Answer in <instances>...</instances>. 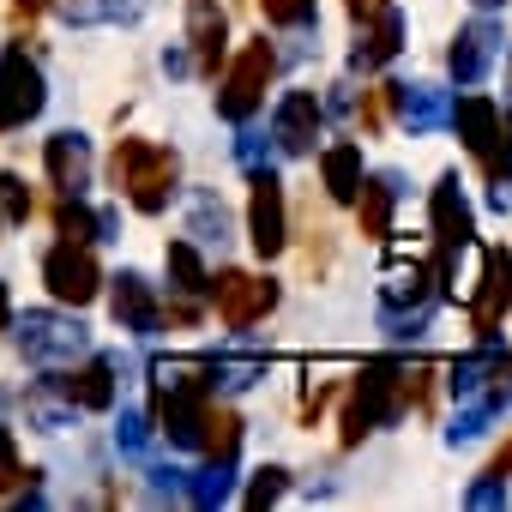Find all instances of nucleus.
I'll return each instance as SVG.
<instances>
[{"instance_id":"obj_1","label":"nucleus","mask_w":512,"mask_h":512,"mask_svg":"<svg viewBox=\"0 0 512 512\" xmlns=\"http://www.w3.org/2000/svg\"><path fill=\"white\" fill-rule=\"evenodd\" d=\"M109 175H115V187L127 193V205H133V211H151V217L169 211V199H175V187H181L175 151H169V145H151V139H121Z\"/></svg>"},{"instance_id":"obj_2","label":"nucleus","mask_w":512,"mask_h":512,"mask_svg":"<svg viewBox=\"0 0 512 512\" xmlns=\"http://www.w3.org/2000/svg\"><path fill=\"white\" fill-rule=\"evenodd\" d=\"M404 404H410V398H404V368H398V362H368V368L356 374L350 404H344V446H362V434L398 422Z\"/></svg>"},{"instance_id":"obj_3","label":"nucleus","mask_w":512,"mask_h":512,"mask_svg":"<svg viewBox=\"0 0 512 512\" xmlns=\"http://www.w3.org/2000/svg\"><path fill=\"white\" fill-rule=\"evenodd\" d=\"M272 73H278V49H272L266 37H260V43H247V49L235 55V67H229V79L217 85V115H223V121H247L253 109L266 103Z\"/></svg>"},{"instance_id":"obj_4","label":"nucleus","mask_w":512,"mask_h":512,"mask_svg":"<svg viewBox=\"0 0 512 512\" xmlns=\"http://www.w3.org/2000/svg\"><path fill=\"white\" fill-rule=\"evenodd\" d=\"M205 296L217 302V320L229 332H247L253 320H266L278 308V284L253 278V272H217V278H205Z\"/></svg>"},{"instance_id":"obj_5","label":"nucleus","mask_w":512,"mask_h":512,"mask_svg":"<svg viewBox=\"0 0 512 512\" xmlns=\"http://www.w3.org/2000/svg\"><path fill=\"white\" fill-rule=\"evenodd\" d=\"M43 103H49L43 67H37L25 49H7V55H0V133H13V127L37 121Z\"/></svg>"},{"instance_id":"obj_6","label":"nucleus","mask_w":512,"mask_h":512,"mask_svg":"<svg viewBox=\"0 0 512 512\" xmlns=\"http://www.w3.org/2000/svg\"><path fill=\"white\" fill-rule=\"evenodd\" d=\"M253 193H247V241L260 260H278L284 241H290V217H284V181L272 169H247Z\"/></svg>"},{"instance_id":"obj_7","label":"nucleus","mask_w":512,"mask_h":512,"mask_svg":"<svg viewBox=\"0 0 512 512\" xmlns=\"http://www.w3.org/2000/svg\"><path fill=\"white\" fill-rule=\"evenodd\" d=\"M43 284H49L55 302L85 308V302H97L103 272H97V260H91V247H85V241H61V247H49V260H43Z\"/></svg>"},{"instance_id":"obj_8","label":"nucleus","mask_w":512,"mask_h":512,"mask_svg":"<svg viewBox=\"0 0 512 512\" xmlns=\"http://www.w3.org/2000/svg\"><path fill=\"white\" fill-rule=\"evenodd\" d=\"M85 326L79 320H67V314H25L19 320V350L31 356V362H73V356H85Z\"/></svg>"},{"instance_id":"obj_9","label":"nucleus","mask_w":512,"mask_h":512,"mask_svg":"<svg viewBox=\"0 0 512 512\" xmlns=\"http://www.w3.org/2000/svg\"><path fill=\"white\" fill-rule=\"evenodd\" d=\"M506 308H512V253L488 247L482 253V278H476V302H470V326L482 338H494V326L506 320Z\"/></svg>"},{"instance_id":"obj_10","label":"nucleus","mask_w":512,"mask_h":512,"mask_svg":"<svg viewBox=\"0 0 512 512\" xmlns=\"http://www.w3.org/2000/svg\"><path fill=\"white\" fill-rule=\"evenodd\" d=\"M380 97H386V109L398 115L404 133H434L452 115V97L434 91V85H380Z\"/></svg>"},{"instance_id":"obj_11","label":"nucleus","mask_w":512,"mask_h":512,"mask_svg":"<svg viewBox=\"0 0 512 512\" xmlns=\"http://www.w3.org/2000/svg\"><path fill=\"white\" fill-rule=\"evenodd\" d=\"M428 217H434V235H440V247H446V253H464V247H470V235H476V211H470V199H464L458 175H440V181H434Z\"/></svg>"},{"instance_id":"obj_12","label":"nucleus","mask_w":512,"mask_h":512,"mask_svg":"<svg viewBox=\"0 0 512 512\" xmlns=\"http://www.w3.org/2000/svg\"><path fill=\"white\" fill-rule=\"evenodd\" d=\"M314 139H320V103H314V91H290L272 115V145L284 157H302V151H314Z\"/></svg>"},{"instance_id":"obj_13","label":"nucleus","mask_w":512,"mask_h":512,"mask_svg":"<svg viewBox=\"0 0 512 512\" xmlns=\"http://www.w3.org/2000/svg\"><path fill=\"white\" fill-rule=\"evenodd\" d=\"M494 55H500V31L488 25V19H470L464 31H458V43H452V79L458 85H482L488 79V67H494Z\"/></svg>"},{"instance_id":"obj_14","label":"nucleus","mask_w":512,"mask_h":512,"mask_svg":"<svg viewBox=\"0 0 512 512\" xmlns=\"http://www.w3.org/2000/svg\"><path fill=\"white\" fill-rule=\"evenodd\" d=\"M404 49V19L386 7V13H374V19H362V37H356V49H350V61H356V73H374V67H386L392 55Z\"/></svg>"},{"instance_id":"obj_15","label":"nucleus","mask_w":512,"mask_h":512,"mask_svg":"<svg viewBox=\"0 0 512 512\" xmlns=\"http://www.w3.org/2000/svg\"><path fill=\"white\" fill-rule=\"evenodd\" d=\"M43 157H49V181L61 193H85L91 187V145H85V133H55Z\"/></svg>"},{"instance_id":"obj_16","label":"nucleus","mask_w":512,"mask_h":512,"mask_svg":"<svg viewBox=\"0 0 512 512\" xmlns=\"http://www.w3.org/2000/svg\"><path fill=\"white\" fill-rule=\"evenodd\" d=\"M55 386L73 398V410H109L115 404V356H91L79 374H61Z\"/></svg>"},{"instance_id":"obj_17","label":"nucleus","mask_w":512,"mask_h":512,"mask_svg":"<svg viewBox=\"0 0 512 512\" xmlns=\"http://www.w3.org/2000/svg\"><path fill=\"white\" fill-rule=\"evenodd\" d=\"M115 320L127 332H157L163 326V308H157V296H151V284L139 272H121L115 278Z\"/></svg>"},{"instance_id":"obj_18","label":"nucleus","mask_w":512,"mask_h":512,"mask_svg":"<svg viewBox=\"0 0 512 512\" xmlns=\"http://www.w3.org/2000/svg\"><path fill=\"white\" fill-rule=\"evenodd\" d=\"M446 121L458 127V139L470 145V157H482V151H488V139H494V127H500V109H494L488 97H458Z\"/></svg>"},{"instance_id":"obj_19","label":"nucleus","mask_w":512,"mask_h":512,"mask_svg":"<svg viewBox=\"0 0 512 512\" xmlns=\"http://www.w3.org/2000/svg\"><path fill=\"white\" fill-rule=\"evenodd\" d=\"M398 175H374V181H362V193H356V211H362V235L368 241H380L386 229H392V205H398Z\"/></svg>"},{"instance_id":"obj_20","label":"nucleus","mask_w":512,"mask_h":512,"mask_svg":"<svg viewBox=\"0 0 512 512\" xmlns=\"http://www.w3.org/2000/svg\"><path fill=\"white\" fill-rule=\"evenodd\" d=\"M320 175H326V193L338 205H356V193H362V151L356 145H332L320 157Z\"/></svg>"},{"instance_id":"obj_21","label":"nucleus","mask_w":512,"mask_h":512,"mask_svg":"<svg viewBox=\"0 0 512 512\" xmlns=\"http://www.w3.org/2000/svg\"><path fill=\"white\" fill-rule=\"evenodd\" d=\"M235 494V458H211L205 470H187V500L193 506H223Z\"/></svg>"},{"instance_id":"obj_22","label":"nucleus","mask_w":512,"mask_h":512,"mask_svg":"<svg viewBox=\"0 0 512 512\" xmlns=\"http://www.w3.org/2000/svg\"><path fill=\"white\" fill-rule=\"evenodd\" d=\"M205 380L211 386H229V392H247L253 380H266V356H211L205 362Z\"/></svg>"},{"instance_id":"obj_23","label":"nucleus","mask_w":512,"mask_h":512,"mask_svg":"<svg viewBox=\"0 0 512 512\" xmlns=\"http://www.w3.org/2000/svg\"><path fill=\"white\" fill-rule=\"evenodd\" d=\"M55 229H61L67 241H97V235H103V217H97L79 193H61V205H55Z\"/></svg>"},{"instance_id":"obj_24","label":"nucleus","mask_w":512,"mask_h":512,"mask_svg":"<svg viewBox=\"0 0 512 512\" xmlns=\"http://www.w3.org/2000/svg\"><path fill=\"white\" fill-rule=\"evenodd\" d=\"M199 446H205L211 458H235V446H241V422H235V410H211V404H205Z\"/></svg>"},{"instance_id":"obj_25","label":"nucleus","mask_w":512,"mask_h":512,"mask_svg":"<svg viewBox=\"0 0 512 512\" xmlns=\"http://www.w3.org/2000/svg\"><path fill=\"white\" fill-rule=\"evenodd\" d=\"M169 278H175V290L193 302V296H205V266H199V253H193V241H169Z\"/></svg>"},{"instance_id":"obj_26","label":"nucleus","mask_w":512,"mask_h":512,"mask_svg":"<svg viewBox=\"0 0 512 512\" xmlns=\"http://www.w3.org/2000/svg\"><path fill=\"white\" fill-rule=\"evenodd\" d=\"M223 37H229L223 13H199V19H193V55H199V73H217V61H223Z\"/></svg>"},{"instance_id":"obj_27","label":"nucleus","mask_w":512,"mask_h":512,"mask_svg":"<svg viewBox=\"0 0 512 512\" xmlns=\"http://www.w3.org/2000/svg\"><path fill=\"white\" fill-rule=\"evenodd\" d=\"M476 163H482L488 181H512V115L506 109H500V127H494V139H488V151Z\"/></svg>"},{"instance_id":"obj_28","label":"nucleus","mask_w":512,"mask_h":512,"mask_svg":"<svg viewBox=\"0 0 512 512\" xmlns=\"http://www.w3.org/2000/svg\"><path fill=\"white\" fill-rule=\"evenodd\" d=\"M67 25H109L127 13V0H55Z\"/></svg>"},{"instance_id":"obj_29","label":"nucleus","mask_w":512,"mask_h":512,"mask_svg":"<svg viewBox=\"0 0 512 512\" xmlns=\"http://www.w3.org/2000/svg\"><path fill=\"white\" fill-rule=\"evenodd\" d=\"M488 368H494V350H476V356H464V362H452V392L458 398H476L482 392V380H488Z\"/></svg>"},{"instance_id":"obj_30","label":"nucleus","mask_w":512,"mask_h":512,"mask_svg":"<svg viewBox=\"0 0 512 512\" xmlns=\"http://www.w3.org/2000/svg\"><path fill=\"white\" fill-rule=\"evenodd\" d=\"M260 13L284 31H302V25H314V0H260Z\"/></svg>"},{"instance_id":"obj_31","label":"nucleus","mask_w":512,"mask_h":512,"mask_svg":"<svg viewBox=\"0 0 512 512\" xmlns=\"http://www.w3.org/2000/svg\"><path fill=\"white\" fill-rule=\"evenodd\" d=\"M31 217V187L19 175H0V223H25Z\"/></svg>"},{"instance_id":"obj_32","label":"nucleus","mask_w":512,"mask_h":512,"mask_svg":"<svg viewBox=\"0 0 512 512\" xmlns=\"http://www.w3.org/2000/svg\"><path fill=\"white\" fill-rule=\"evenodd\" d=\"M193 235H199V241H223V205H217L211 193L193 199Z\"/></svg>"},{"instance_id":"obj_33","label":"nucleus","mask_w":512,"mask_h":512,"mask_svg":"<svg viewBox=\"0 0 512 512\" xmlns=\"http://www.w3.org/2000/svg\"><path fill=\"white\" fill-rule=\"evenodd\" d=\"M55 392H61V386H55ZM31 416H37L43 428H61V422L73 416V398H67V392H61V398H49V392H31Z\"/></svg>"},{"instance_id":"obj_34","label":"nucleus","mask_w":512,"mask_h":512,"mask_svg":"<svg viewBox=\"0 0 512 512\" xmlns=\"http://www.w3.org/2000/svg\"><path fill=\"white\" fill-rule=\"evenodd\" d=\"M284 488H290V476L272 464V470H260V476H253V488H247V506H272V500H284Z\"/></svg>"},{"instance_id":"obj_35","label":"nucleus","mask_w":512,"mask_h":512,"mask_svg":"<svg viewBox=\"0 0 512 512\" xmlns=\"http://www.w3.org/2000/svg\"><path fill=\"white\" fill-rule=\"evenodd\" d=\"M115 446H121L127 458H139V452H145V416H139V410H121V428H115Z\"/></svg>"},{"instance_id":"obj_36","label":"nucleus","mask_w":512,"mask_h":512,"mask_svg":"<svg viewBox=\"0 0 512 512\" xmlns=\"http://www.w3.org/2000/svg\"><path fill=\"white\" fill-rule=\"evenodd\" d=\"M25 482V464H19V452H13V434L0 428V494H13Z\"/></svg>"},{"instance_id":"obj_37","label":"nucleus","mask_w":512,"mask_h":512,"mask_svg":"<svg viewBox=\"0 0 512 512\" xmlns=\"http://www.w3.org/2000/svg\"><path fill=\"white\" fill-rule=\"evenodd\" d=\"M464 500H470V506H506V476H482Z\"/></svg>"},{"instance_id":"obj_38","label":"nucleus","mask_w":512,"mask_h":512,"mask_svg":"<svg viewBox=\"0 0 512 512\" xmlns=\"http://www.w3.org/2000/svg\"><path fill=\"white\" fill-rule=\"evenodd\" d=\"M235 157H241V169H260V157H266V139H260V133H241Z\"/></svg>"},{"instance_id":"obj_39","label":"nucleus","mask_w":512,"mask_h":512,"mask_svg":"<svg viewBox=\"0 0 512 512\" xmlns=\"http://www.w3.org/2000/svg\"><path fill=\"white\" fill-rule=\"evenodd\" d=\"M344 7H350V19L362 25V19H374V13H386V7H392V0H344Z\"/></svg>"},{"instance_id":"obj_40","label":"nucleus","mask_w":512,"mask_h":512,"mask_svg":"<svg viewBox=\"0 0 512 512\" xmlns=\"http://www.w3.org/2000/svg\"><path fill=\"white\" fill-rule=\"evenodd\" d=\"M488 476H512V440L494 452V464H488Z\"/></svg>"},{"instance_id":"obj_41","label":"nucleus","mask_w":512,"mask_h":512,"mask_svg":"<svg viewBox=\"0 0 512 512\" xmlns=\"http://www.w3.org/2000/svg\"><path fill=\"white\" fill-rule=\"evenodd\" d=\"M13 326V296H7V284H0V332Z\"/></svg>"},{"instance_id":"obj_42","label":"nucleus","mask_w":512,"mask_h":512,"mask_svg":"<svg viewBox=\"0 0 512 512\" xmlns=\"http://www.w3.org/2000/svg\"><path fill=\"white\" fill-rule=\"evenodd\" d=\"M43 7H55V0H19V13H25V19H37Z\"/></svg>"},{"instance_id":"obj_43","label":"nucleus","mask_w":512,"mask_h":512,"mask_svg":"<svg viewBox=\"0 0 512 512\" xmlns=\"http://www.w3.org/2000/svg\"><path fill=\"white\" fill-rule=\"evenodd\" d=\"M476 7H500V0H476Z\"/></svg>"},{"instance_id":"obj_44","label":"nucleus","mask_w":512,"mask_h":512,"mask_svg":"<svg viewBox=\"0 0 512 512\" xmlns=\"http://www.w3.org/2000/svg\"><path fill=\"white\" fill-rule=\"evenodd\" d=\"M193 7H211V0H193Z\"/></svg>"}]
</instances>
